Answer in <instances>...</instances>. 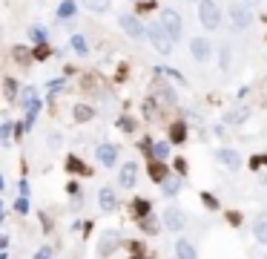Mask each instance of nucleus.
Returning a JSON list of instances; mask_svg holds the SVG:
<instances>
[{
	"label": "nucleus",
	"mask_w": 267,
	"mask_h": 259,
	"mask_svg": "<svg viewBox=\"0 0 267 259\" xmlns=\"http://www.w3.org/2000/svg\"><path fill=\"white\" fill-rule=\"evenodd\" d=\"M152 156L164 161V159H167V156H169V144H167V141H158V144H152Z\"/></svg>",
	"instance_id": "obj_18"
},
{
	"label": "nucleus",
	"mask_w": 267,
	"mask_h": 259,
	"mask_svg": "<svg viewBox=\"0 0 267 259\" xmlns=\"http://www.w3.org/2000/svg\"><path fill=\"white\" fill-rule=\"evenodd\" d=\"M152 179H155V181H164V179H167V170H164V164H152Z\"/></svg>",
	"instance_id": "obj_24"
},
{
	"label": "nucleus",
	"mask_w": 267,
	"mask_h": 259,
	"mask_svg": "<svg viewBox=\"0 0 267 259\" xmlns=\"http://www.w3.org/2000/svg\"><path fill=\"white\" fill-rule=\"evenodd\" d=\"M169 138H172V141H184V138H187V127H184V124H172Z\"/></svg>",
	"instance_id": "obj_21"
},
{
	"label": "nucleus",
	"mask_w": 267,
	"mask_h": 259,
	"mask_svg": "<svg viewBox=\"0 0 267 259\" xmlns=\"http://www.w3.org/2000/svg\"><path fill=\"white\" fill-rule=\"evenodd\" d=\"M175 253H178V259H196V248H193L187 239L175 242Z\"/></svg>",
	"instance_id": "obj_13"
},
{
	"label": "nucleus",
	"mask_w": 267,
	"mask_h": 259,
	"mask_svg": "<svg viewBox=\"0 0 267 259\" xmlns=\"http://www.w3.org/2000/svg\"><path fill=\"white\" fill-rule=\"evenodd\" d=\"M147 35H150L152 46H155L161 55H169V52H172V38L167 35V29L161 26V23H152V26L147 29Z\"/></svg>",
	"instance_id": "obj_1"
},
{
	"label": "nucleus",
	"mask_w": 267,
	"mask_h": 259,
	"mask_svg": "<svg viewBox=\"0 0 267 259\" xmlns=\"http://www.w3.org/2000/svg\"><path fill=\"white\" fill-rule=\"evenodd\" d=\"M32 41H35V44H43V41H46V29L35 26V29H32Z\"/></svg>",
	"instance_id": "obj_28"
},
{
	"label": "nucleus",
	"mask_w": 267,
	"mask_h": 259,
	"mask_svg": "<svg viewBox=\"0 0 267 259\" xmlns=\"http://www.w3.org/2000/svg\"><path fill=\"white\" fill-rule=\"evenodd\" d=\"M198 20H201L207 29H218L221 12H218V6H215L213 0H201V6H198Z\"/></svg>",
	"instance_id": "obj_2"
},
{
	"label": "nucleus",
	"mask_w": 267,
	"mask_h": 259,
	"mask_svg": "<svg viewBox=\"0 0 267 259\" xmlns=\"http://www.w3.org/2000/svg\"><path fill=\"white\" fill-rule=\"evenodd\" d=\"M230 20H233V26L239 29V32H244V29L253 23V15H250L247 6H239V3H236V6H230Z\"/></svg>",
	"instance_id": "obj_5"
},
{
	"label": "nucleus",
	"mask_w": 267,
	"mask_h": 259,
	"mask_svg": "<svg viewBox=\"0 0 267 259\" xmlns=\"http://www.w3.org/2000/svg\"><path fill=\"white\" fill-rule=\"evenodd\" d=\"M190 52H193V58H196L198 63H204L207 58H210V52H213V46L207 44V38H196V41L190 44Z\"/></svg>",
	"instance_id": "obj_6"
},
{
	"label": "nucleus",
	"mask_w": 267,
	"mask_h": 259,
	"mask_svg": "<svg viewBox=\"0 0 267 259\" xmlns=\"http://www.w3.org/2000/svg\"><path fill=\"white\" fill-rule=\"evenodd\" d=\"M230 66V49H221V69Z\"/></svg>",
	"instance_id": "obj_35"
},
{
	"label": "nucleus",
	"mask_w": 267,
	"mask_h": 259,
	"mask_svg": "<svg viewBox=\"0 0 267 259\" xmlns=\"http://www.w3.org/2000/svg\"><path fill=\"white\" fill-rule=\"evenodd\" d=\"M35 259H52V248H40L35 253Z\"/></svg>",
	"instance_id": "obj_32"
},
{
	"label": "nucleus",
	"mask_w": 267,
	"mask_h": 259,
	"mask_svg": "<svg viewBox=\"0 0 267 259\" xmlns=\"http://www.w3.org/2000/svg\"><path fill=\"white\" fill-rule=\"evenodd\" d=\"M244 118H250V107H239V109H233L230 116H227V124H241Z\"/></svg>",
	"instance_id": "obj_15"
},
{
	"label": "nucleus",
	"mask_w": 267,
	"mask_h": 259,
	"mask_svg": "<svg viewBox=\"0 0 267 259\" xmlns=\"http://www.w3.org/2000/svg\"><path fill=\"white\" fill-rule=\"evenodd\" d=\"M158 75H169V78H175V81H181V84H184V75H181V72H175V69H167V66H158Z\"/></svg>",
	"instance_id": "obj_25"
},
{
	"label": "nucleus",
	"mask_w": 267,
	"mask_h": 259,
	"mask_svg": "<svg viewBox=\"0 0 267 259\" xmlns=\"http://www.w3.org/2000/svg\"><path fill=\"white\" fill-rule=\"evenodd\" d=\"M135 179H138V167L129 161V164H124V167H121V176H118V181H121V188H132Z\"/></svg>",
	"instance_id": "obj_8"
},
{
	"label": "nucleus",
	"mask_w": 267,
	"mask_h": 259,
	"mask_svg": "<svg viewBox=\"0 0 267 259\" xmlns=\"http://www.w3.org/2000/svg\"><path fill=\"white\" fill-rule=\"evenodd\" d=\"M98 159L107 164V167H115V159H118V150L112 144H101L98 147Z\"/></svg>",
	"instance_id": "obj_9"
},
{
	"label": "nucleus",
	"mask_w": 267,
	"mask_h": 259,
	"mask_svg": "<svg viewBox=\"0 0 267 259\" xmlns=\"http://www.w3.org/2000/svg\"><path fill=\"white\" fill-rule=\"evenodd\" d=\"M0 133H3V141L9 144V135H12V121H3V127H0Z\"/></svg>",
	"instance_id": "obj_30"
},
{
	"label": "nucleus",
	"mask_w": 267,
	"mask_h": 259,
	"mask_svg": "<svg viewBox=\"0 0 267 259\" xmlns=\"http://www.w3.org/2000/svg\"><path fill=\"white\" fill-rule=\"evenodd\" d=\"M72 116H75V121H89V118H92V107H86V104H78Z\"/></svg>",
	"instance_id": "obj_17"
},
{
	"label": "nucleus",
	"mask_w": 267,
	"mask_h": 259,
	"mask_svg": "<svg viewBox=\"0 0 267 259\" xmlns=\"http://www.w3.org/2000/svg\"><path fill=\"white\" fill-rule=\"evenodd\" d=\"M161 26L167 29V35L172 38V41H178V38L184 35V23H181V18H178V12H172V9L161 12Z\"/></svg>",
	"instance_id": "obj_3"
},
{
	"label": "nucleus",
	"mask_w": 267,
	"mask_h": 259,
	"mask_svg": "<svg viewBox=\"0 0 267 259\" xmlns=\"http://www.w3.org/2000/svg\"><path fill=\"white\" fill-rule=\"evenodd\" d=\"M83 6L92 12H107L109 9V0H83Z\"/></svg>",
	"instance_id": "obj_20"
},
{
	"label": "nucleus",
	"mask_w": 267,
	"mask_h": 259,
	"mask_svg": "<svg viewBox=\"0 0 267 259\" xmlns=\"http://www.w3.org/2000/svg\"><path fill=\"white\" fill-rule=\"evenodd\" d=\"M98 202H101V207H104V210H115V205H118L115 193H112L109 188H104V190L98 193Z\"/></svg>",
	"instance_id": "obj_12"
},
{
	"label": "nucleus",
	"mask_w": 267,
	"mask_h": 259,
	"mask_svg": "<svg viewBox=\"0 0 267 259\" xmlns=\"http://www.w3.org/2000/svg\"><path fill=\"white\" fill-rule=\"evenodd\" d=\"M175 170H178V173H187V161L178 159V161H175Z\"/></svg>",
	"instance_id": "obj_38"
},
{
	"label": "nucleus",
	"mask_w": 267,
	"mask_h": 259,
	"mask_svg": "<svg viewBox=\"0 0 267 259\" xmlns=\"http://www.w3.org/2000/svg\"><path fill=\"white\" fill-rule=\"evenodd\" d=\"M201 199H204V205H207V207H218V202H215L213 196H207V193H204V196H201Z\"/></svg>",
	"instance_id": "obj_37"
},
{
	"label": "nucleus",
	"mask_w": 267,
	"mask_h": 259,
	"mask_svg": "<svg viewBox=\"0 0 267 259\" xmlns=\"http://www.w3.org/2000/svg\"><path fill=\"white\" fill-rule=\"evenodd\" d=\"M250 6H258V0H247V9H250Z\"/></svg>",
	"instance_id": "obj_39"
},
{
	"label": "nucleus",
	"mask_w": 267,
	"mask_h": 259,
	"mask_svg": "<svg viewBox=\"0 0 267 259\" xmlns=\"http://www.w3.org/2000/svg\"><path fill=\"white\" fill-rule=\"evenodd\" d=\"M118 127H121V130H126V133H129V130H132V118H121V121H118Z\"/></svg>",
	"instance_id": "obj_33"
},
{
	"label": "nucleus",
	"mask_w": 267,
	"mask_h": 259,
	"mask_svg": "<svg viewBox=\"0 0 267 259\" xmlns=\"http://www.w3.org/2000/svg\"><path fill=\"white\" fill-rule=\"evenodd\" d=\"M253 236H256L261 245H267V213L256 216V222H253Z\"/></svg>",
	"instance_id": "obj_10"
},
{
	"label": "nucleus",
	"mask_w": 267,
	"mask_h": 259,
	"mask_svg": "<svg viewBox=\"0 0 267 259\" xmlns=\"http://www.w3.org/2000/svg\"><path fill=\"white\" fill-rule=\"evenodd\" d=\"M112 245H118V236H115V233H107V236H104V242L98 245V253H101V256H107L109 250H112Z\"/></svg>",
	"instance_id": "obj_16"
},
{
	"label": "nucleus",
	"mask_w": 267,
	"mask_h": 259,
	"mask_svg": "<svg viewBox=\"0 0 267 259\" xmlns=\"http://www.w3.org/2000/svg\"><path fill=\"white\" fill-rule=\"evenodd\" d=\"M66 167H69L72 173H92V170H86L83 164H80V159H75V156H69V159H66Z\"/></svg>",
	"instance_id": "obj_22"
},
{
	"label": "nucleus",
	"mask_w": 267,
	"mask_h": 259,
	"mask_svg": "<svg viewBox=\"0 0 267 259\" xmlns=\"http://www.w3.org/2000/svg\"><path fill=\"white\" fill-rule=\"evenodd\" d=\"M198 3H201V0H198Z\"/></svg>",
	"instance_id": "obj_40"
},
{
	"label": "nucleus",
	"mask_w": 267,
	"mask_h": 259,
	"mask_svg": "<svg viewBox=\"0 0 267 259\" xmlns=\"http://www.w3.org/2000/svg\"><path fill=\"white\" fill-rule=\"evenodd\" d=\"M155 98H158L161 104H167V107H169V104H175V92L169 90L164 81H161V84H155Z\"/></svg>",
	"instance_id": "obj_11"
},
{
	"label": "nucleus",
	"mask_w": 267,
	"mask_h": 259,
	"mask_svg": "<svg viewBox=\"0 0 267 259\" xmlns=\"http://www.w3.org/2000/svg\"><path fill=\"white\" fill-rule=\"evenodd\" d=\"M15 92H18V84H15L12 78H6V98L15 101Z\"/></svg>",
	"instance_id": "obj_27"
},
{
	"label": "nucleus",
	"mask_w": 267,
	"mask_h": 259,
	"mask_svg": "<svg viewBox=\"0 0 267 259\" xmlns=\"http://www.w3.org/2000/svg\"><path fill=\"white\" fill-rule=\"evenodd\" d=\"M72 46H75L78 52H86V41H83L80 35H75V38H72Z\"/></svg>",
	"instance_id": "obj_29"
},
{
	"label": "nucleus",
	"mask_w": 267,
	"mask_h": 259,
	"mask_svg": "<svg viewBox=\"0 0 267 259\" xmlns=\"http://www.w3.org/2000/svg\"><path fill=\"white\" fill-rule=\"evenodd\" d=\"M161 184H164V190H167V196H175L178 193V181L175 179H164Z\"/></svg>",
	"instance_id": "obj_26"
},
{
	"label": "nucleus",
	"mask_w": 267,
	"mask_h": 259,
	"mask_svg": "<svg viewBox=\"0 0 267 259\" xmlns=\"http://www.w3.org/2000/svg\"><path fill=\"white\" fill-rule=\"evenodd\" d=\"M58 15H61V18H72V15H75V3H72V0H63Z\"/></svg>",
	"instance_id": "obj_23"
},
{
	"label": "nucleus",
	"mask_w": 267,
	"mask_h": 259,
	"mask_svg": "<svg viewBox=\"0 0 267 259\" xmlns=\"http://www.w3.org/2000/svg\"><path fill=\"white\" fill-rule=\"evenodd\" d=\"M15 210H18V213H26V210H29V202H26V199H18V202H15Z\"/></svg>",
	"instance_id": "obj_31"
},
{
	"label": "nucleus",
	"mask_w": 267,
	"mask_h": 259,
	"mask_svg": "<svg viewBox=\"0 0 267 259\" xmlns=\"http://www.w3.org/2000/svg\"><path fill=\"white\" fill-rule=\"evenodd\" d=\"M218 159H221L230 170H239V164H241V159H239V153L236 150H218Z\"/></svg>",
	"instance_id": "obj_14"
},
{
	"label": "nucleus",
	"mask_w": 267,
	"mask_h": 259,
	"mask_svg": "<svg viewBox=\"0 0 267 259\" xmlns=\"http://www.w3.org/2000/svg\"><path fill=\"white\" fill-rule=\"evenodd\" d=\"M118 23H121V29H124L132 41H144V38H147V29L141 26V20L135 18V15H121Z\"/></svg>",
	"instance_id": "obj_4"
},
{
	"label": "nucleus",
	"mask_w": 267,
	"mask_h": 259,
	"mask_svg": "<svg viewBox=\"0 0 267 259\" xmlns=\"http://www.w3.org/2000/svg\"><path fill=\"white\" fill-rule=\"evenodd\" d=\"M135 213H150V205H147V202H135Z\"/></svg>",
	"instance_id": "obj_34"
},
{
	"label": "nucleus",
	"mask_w": 267,
	"mask_h": 259,
	"mask_svg": "<svg viewBox=\"0 0 267 259\" xmlns=\"http://www.w3.org/2000/svg\"><path fill=\"white\" fill-rule=\"evenodd\" d=\"M35 58H37V61H46V58H49V49H46V46H40V49L35 52Z\"/></svg>",
	"instance_id": "obj_36"
},
{
	"label": "nucleus",
	"mask_w": 267,
	"mask_h": 259,
	"mask_svg": "<svg viewBox=\"0 0 267 259\" xmlns=\"http://www.w3.org/2000/svg\"><path fill=\"white\" fill-rule=\"evenodd\" d=\"M20 104H23V107H32V104H37V98H35V90H32V87H26V90L20 92Z\"/></svg>",
	"instance_id": "obj_19"
},
{
	"label": "nucleus",
	"mask_w": 267,
	"mask_h": 259,
	"mask_svg": "<svg viewBox=\"0 0 267 259\" xmlns=\"http://www.w3.org/2000/svg\"><path fill=\"white\" fill-rule=\"evenodd\" d=\"M164 225H167L169 231H181L184 228V213L178 207H167L164 210Z\"/></svg>",
	"instance_id": "obj_7"
}]
</instances>
